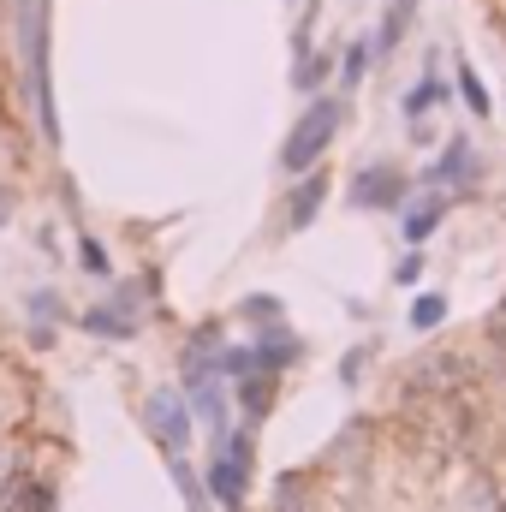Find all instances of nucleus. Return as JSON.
Instances as JSON below:
<instances>
[{"mask_svg": "<svg viewBox=\"0 0 506 512\" xmlns=\"http://www.w3.org/2000/svg\"><path fill=\"white\" fill-rule=\"evenodd\" d=\"M334 131H340V102H334V96L310 102V108H304V120H298V126L286 131L280 167H286V173H310V167L322 161V149L334 143Z\"/></svg>", "mask_w": 506, "mask_h": 512, "instance_id": "1", "label": "nucleus"}, {"mask_svg": "<svg viewBox=\"0 0 506 512\" xmlns=\"http://www.w3.org/2000/svg\"><path fill=\"white\" fill-rule=\"evenodd\" d=\"M149 429H155V441H161L167 453H179V447H185L191 423H185V411H179V399H173V393H155V399H149Z\"/></svg>", "mask_w": 506, "mask_h": 512, "instance_id": "2", "label": "nucleus"}, {"mask_svg": "<svg viewBox=\"0 0 506 512\" xmlns=\"http://www.w3.org/2000/svg\"><path fill=\"white\" fill-rule=\"evenodd\" d=\"M245 471H251V453H245V441H239V447H233V453H227V459L215 465V495H221L227 507H233V501L245 495Z\"/></svg>", "mask_w": 506, "mask_h": 512, "instance_id": "3", "label": "nucleus"}, {"mask_svg": "<svg viewBox=\"0 0 506 512\" xmlns=\"http://www.w3.org/2000/svg\"><path fill=\"white\" fill-rule=\"evenodd\" d=\"M411 12H417V0H393V6H387V18H381V36L370 42V54H381V60H387V54L399 48V36H405Z\"/></svg>", "mask_w": 506, "mask_h": 512, "instance_id": "4", "label": "nucleus"}, {"mask_svg": "<svg viewBox=\"0 0 506 512\" xmlns=\"http://www.w3.org/2000/svg\"><path fill=\"white\" fill-rule=\"evenodd\" d=\"M358 203H399V173L393 167H370L358 179Z\"/></svg>", "mask_w": 506, "mask_h": 512, "instance_id": "5", "label": "nucleus"}, {"mask_svg": "<svg viewBox=\"0 0 506 512\" xmlns=\"http://www.w3.org/2000/svg\"><path fill=\"white\" fill-rule=\"evenodd\" d=\"M459 179H471V143H465V137L447 143V155H441V167H435V185H459Z\"/></svg>", "mask_w": 506, "mask_h": 512, "instance_id": "6", "label": "nucleus"}, {"mask_svg": "<svg viewBox=\"0 0 506 512\" xmlns=\"http://www.w3.org/2000/svg\"><path fill=\"white\" fill-rule=\"evenodd\" d=\"M459 96H465V108H471L477 120H489V90H483V78H477L471 60H459Z\"/></svg>", "mask_w": 506, "mask_h": 512, "instance_id": "7", "label": "nucleus"}, {"mask_svg": "<svg viewBox=\"0 0 506 512\" xmlns=\"http://www.w3.org/2000/svg\"><path fill=\"white\" fill-rule=\"evenodd\" d=\"M441 209H447V197H429V203H417V209L405 215V233H411V239L435 233V227H441Z\"/></svg>", "mask_w": 506, "mask_h": 512, "instance_id": "8", "label": "nucleus"}, {"mask_svg": "<svg viewBox=\"0 0 506 512\" xmlns=\"http://www.w3.org/2000/svg\"><path fill=\"white\" fill-rule=\"evenodd\" d=\"M316 203H322V179H304V185L292 191V227H304V221L316 215Z\"/></svg>", "mask_w": 506, "mask_h": 512, "instance_id": "9", "label": "nucleus"}, {"mask_svg": "<svg viewBox=\"0 0 506 512\" xmlns=\"http://www.w3.org/2000/svg\"><path fill=\"white\" fill-rule=\"evenodd\" d=\"M0 507H6V512H42V507H48V489H36V483H18L12 495H0Z\"/></svg>", "mask_w": 506, "mask_h": 512, "instance_id": "10", "label": "nucleus"}, {"mask_svg": "<svg viewBox=\"0 0 506 512\" xmlns=\"http://www.w3.org/2000/svg\"><path fill=\"white\" fill-rule=\"evenodd\" d=\"M465 512H506V501L495 495V483H489V477H477V483L465 489Z\"/></svg>", "mask_w": 506, "mask_h": 512, "instance_id": "11", "label": "nucleus"}, {"mask_svg": "<svg viewBox=\"0 0 506 512\" xmlns=\"http://www.w3.org/2000/svg\"><path fill=\"white\" fill-rule=\"evenodd\" d=\"M364 66H370V48H364V42H352V48H346V60H340V84H346V90H358V84H364Z\"/></svg>", "mask_w": 506, "mask_h": 512, "instance_id": "12", "label": "nucleus"}, {"mask_svg": "<svg viewBox=\"0 0 506 512\" xmlns=\"http://www.w3.org/2000/svg\"><path fill=\"white\" fill-rule=\"evenodd\" d=\"M441 96H447V84H441V78H435V72H429V78H423V84H417V90H411V96H405V108H411V114H423V108H435V102H441Z\"/></svg>", "mask_w": 506, "mask_h": 512, "instance_id": "13", "label": "nucleus"}, {"mask_svg": "<svg viewBox=\"0 0 506 512\" xmlns=\"http://www.w3.org/2000/svg\"><path fill=\"white\" fill-rule=\"evenodd\" d=\"M441 316H447V298H423L417 304V328H435Z\"/></svg>", "mask_w": 506, "mask_h": 512, "instance_id": "14", "label": "nucleus"}, {"mask_svg": "<svg viewBox=\"0 0 506 512\" xmlns=\"http://www.w3.org/2000/svg\"><path fill=\"white\" fill-rule=\"evenodd\" d=\"M6 477H12V453H0V483H6Z\"/></svg>", "mask_w": 506, "mask_h": 512, "instance_id": "15", "label": "nucleus"}, {"mask_svg": "<svg viewBox=\"0 0 506 512\" xmlns=\"http://www.w3.org/2000/svg\"><path fill=\"white\" fill-rule=\"evenodd\" d=\"M0 114H6V84H0Z\"/></svg>", "mask_w": 506, "mask_h": 512, "instance_id": "16", "label": "nucleus"}]
</instances>
